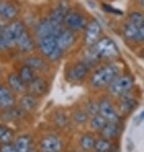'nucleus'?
<instances>
[{"label":"nucleus","instance_id":"nucleus-11","mask_svg":"<svg viewBox=\"0 0 144 152\" xmlns=\"http://www.w3.org/2000/svg\"><path fill=\"white\" fill-rule=\"evenodd\" d=\"M62 148V143L58 137L49 134L44 137L40 142V149L42 152H59Z\"/></svg>","mask_w":144,"mask_h":152},{"label":"nucleus","instance_id":"nucleus-40","mask_svg":"<svg viewBox=\"0 0 144 152\" xmlns=\"http://www.w3.org/2000/svg\"><path fill=\"white\" fill-rule=\"evenodd\" d=\"M4 131H6V128L2 127V126H0V138H1V135L4 134Z\"/></svg>","mask_w":144,"mask_h":152},{"label":"nucleus","instance_id":"nucleus-30","mask_svg":"<svg viewBox=\"0 0 144 152\" xmlns=\"http://www.w3.org/2000/svg\"><path fill=\"white\" fill-rule=\"evenodd\" d=\"M73 119H74V121H76V123H79V124L85 123L87 120H88V113L84 112V111H82V110H79V111H76V113L73 114Z\"/></svg>","mask_w":144,"mask_h":152},{"label":"nucleus","instance_id":"nucleus-47","mask_svg":"<svg viewBox=\"0 0 144 152\" xmlns=\"http://www.w3.org/2000/svg\"><path fill=\"white\" fill-rule=\"evenodd\" d=\"M97 152H99V151H97Z\"/></svg>","mask_w":144,"mask_h":152},{"label":"nucleus","instance_id":"nucleus-33","mask_svg":"<svg viewBox=\"0 0 144 152\" xmlns=\"http://www.w3.org/2000/svg\"><path fill=\"white\" fill-rule=\"evenodd\" d=\"M133 41H134V42H136V43L144 42V23L142 26H141L139 29H137L136 36L134 37Z\"/></svg>","mask_w":144,"mask_h":152},{"label":"nucleus","instance_id":"nucleus-20","mask_svg":"<svg viewBox=\"0 0 144 152\" xmlns=\"http://www.w3.org/2000/svg\"><path fill=\"white\" fill-rule=\"evenodd\" d=\"M37 106H38V101H37L36 97H33L32 94H25L20 99V108L23 111L32 112L33 110H36Z\"/></svg>","mask_w":144,"mask_h":152},{"label":"nucleus","instance_id":"nucleus-2","mask_svg":"<svg viewBox=\"0 0 144 152\" xmlns=\"http://www.w3.org/2000/svg\"><path fill=\"white\" fill-rule=\"evenodd\" d=\"M119 67L115 64H105L100 69H97V71H94L90 79V85L95 89H100L105 86H109L119 76Z\"/></svg>","mask_w":144,"mask_h":152},{"label":"nucleus","instance_id":"nucleus-10","mask_svg":"<svg viewBox=\"0 0 144 152\" xmlns=\"http://www.w3.org/2000/svg\"><path fill=\"white\" fill-rule=\"evenodd\" d=\"M90 68L87 66L84 62H78V64H73L67 72V78L69 81H81L84 79L88 72H89Z\"/></svg>","mask_w":144,"mask_h":152},{"label":"nucleus","instance_id":"nucleus-24","mask_svg":"<svg viewBox=\"0 0 144 152\" xmlns=\"http://www.w3.org/2000/svg\"><path fill=\"white\" fill-rule=\"evenodd\" d=\"M18 76H19V78L25 82V85H29L30 82L36 78V77H34V70L31 69L30 67H28L27 64H25L23 67L20 68Z\"/></svg>","mask_w":144,"mask_h":152},{"label":"nucleus","instance_id":"nucleus-16","mask_svg":"<svg viewBox=\"0 0 144 152\" xmlns=\"http://www.w3.org/2000/svg\"><path fill=\"white\" fill-rule=\"evenodd\" d=\"M16 46L18 47V49L22 52H31L34 49V41L33 39L31 38L30 34L25 30V32L19 36L18 39L16 40Z\"/></svg>","mask_w":144,"mask_h":152},{"label":"nucleus","instance_id":"nucleus-27","mask_svg":"<svg viewBox=\"0 0 144 152\" xmlns=\"http://www.w3.org/2000/svg\"><path fill=\"white\" fill-rule=\"evenodd\" d=\"M137 29L139 28L136 26L132 25L131 22H127V25L124 26V29H123V36H124V38L127 39V40H132L133 41L134 37L136 36Z\"/></svg>","mask_w":144,"mask_h":152},{"label":"nucleus","instance_id":"nucleus-6","mask_svg":"<svg viewBox=\"0 0 144 152\" xmlns=\"http://www.w3.org/2000/svg\"><path fill=\"white\" fill-rule=\"evenodd\" d=\"M61 27H55L52 22L49 20V18H43L38 22V25L34 28V34L38 37V39L47 37V36H58L61 31Z\"/></svg>","mask_w":144,"mask_h":152},{"label":"nucleus","instance_id":"nucleus-3","mask_svg":"<svg viewBox=\"0 0 144 152\" xmlns=\"http://www.w3.org/2000/svg\"><path fill=\"white\" fill-rule=\"evenodd\" d=\"M133 85H134V80L131 76L129 75L118 76L109 85V91L112 96L122 97V96H125L133 88Z\"/></svg>","mask_w":144,"mask_h":152},{"label":"nucleus","instance_id":"nucleus-38","mask_svg":"<svg viewBox=\"0 0 144 152\" xmlns=\"http://www.w3.org/2000/svg\"><path fill=\"white\" fill-rule=\"evenodd\" d=\"M144 120V111L143 112H141V114L136 118V122H141V121H143Z\"/></svg>","mask_w":144,"mask_h":152},{"label":"nucleus","instance_id":"nucleus-1","mask_svg":"<svg viewBox=\"0 0 144 152\" xmlns=\"http://www.w3.org/2000/svg\"><path fill=\"white\" fill-rule=\"evenodd\" d=\"M119 53L120 51L116 43L112 39L103 37L91 47H88V50L85 52V60L83 62L89 67V64H97L101 59H114Z\"/></svg>","mask_w":144,"mask_h":152},{"label":"nucleus","instance_id":"nucleus-9","mask_svg":"<svg viewBox=\"0 0 144 152\" xmlns=\"http://www.w3.org/2000/svg\"><path fill=\"white\" fill-rule=\"evenodd\" d=\"M76 34L69 29H62L57 36V47L60 50L65 51L76 42Z\"/></svg>","mask_w":144,"mask_h":152},{"label":"nucleus","instance_id":"nucleus-19","mask_svg":"<svg viewBox=\"0 0 144 152\" xmlns=\"http://www.w3.org/2000/svg\"><path fill=\"white\" fill-rule=\"evenodd\" d=\"M23 115V110L21 108H9V109H4V111L1 113V119L6 121V122H9V121H16L18 119L22 118Z\"/></svg>","mask_w":144,"mask_h":152},{"label":"nucleus","instance_id":"nucleus-25","mask_svg":"<svg viewBox=\"0 0 144 152\" xmlns=\"http://www.w3.org/2000/svg\"><path fill=\"white\" fill-rule=\"evenodd\" d=\"M106 122L108 121L102 117L101 114H95V115L92 117L91 121H90V127H91V129H93L95 131H100L102 128L105 126Z\"/></svg>","mask_w":144,"mask_h":152},{"label":"nucleus","instance_id":"nucleus-7","mask_svg":"<svg viewBox=\"0 0 144 152\" xmlns=\"http://www.w3.org/2000/svg\"><path fill=\"white\" fill-rule=\"evenodd\" d=\"M70 11V6H69L68 1L65 0H61L58 6L55 7L53 10H51L50 15H49V20H50L55 27H61L63 25V20L65 15Z\"/></svg>","mask_w":144,"mask_h":152},{"label":"nucleus","instance_id":"nucleus-22","mask_svg":"<svg viewBox=\"0 0 144 152\" xmlns=\"http://www.w3.org/2000/svg\"><path fill=\"white\" fill-rule=\"evenodd\" d=\"M30 144H31V138L29 135H21L16 140L15 149L17 152H28L30 150Z\"/></svg>","mask_w":144,"mask_h":152},{"label":"nucleus","instance_id":"nucleus-5","mask_svg":"<svg viewBox=\"0 0 144 152\" xmlns=\"http://www.w3.org/2000/svg\"><path fill=\"white\" fill-rule=\"evenodd\" d=\"M102 27L100 22L93 19L87 25L84 29V36H83V43L87 47H91L101 38Z\"/></svg>","mask_w":144,"mask_h":152},{"label":"nucleus","instance_id":"nucleus-13","mask_svg":"<svg viewBox=\"0 0 144 152\" xmlns=\"http://www.w3.org/2000/svg\"><path fill=\"white\" fill-rule=\"evenodd\" d=\"M19 13V8L17 6L7 0H0V17L6 20L16 19Z\"/></svg>","mask_w":144,"mask_h":152},{"label":"nucleus","instance_id":"nucleus-37","mask_svg":"<svg viewBox=\"0 0 144 152\" xmlns=\"http://www.w3.org/2000/svg\"><path fill=\"white\" fill-rule=\"evenodd\" d=\"M0 152H17V150L11 144H4L0 149Z\"/></svg>","mask_w":144,"mask_h":152},{"label":"nucleus","instance_id":"nucleus-17","mask_svg":"<svg viewBox=\"0 0 144 152\" xmlns=\"http://www.w3.org/2000/svg\"><path fill=\"white\" fill-rule=\"evenodd\" d=\"M7 82H8L9 89L12 91V92L19 93L21 94L27 90L25 88V83L19 78L18 75L16 73H9L7 77Z\"/></svg>","mask_w":144,"mask_h":152},{"label":"nucleus","instance_id":"nucleus-21","mask_svg":"<svg viewBox=\"0 0 144 152\" xmlns=\"http://www.w3.org/2000/svg\"><path fill=\"white\" fill-rule=\"evenodd\" d=\"M122 100L120 102V111L122 114L130 113L137 107V101L134 98L124 97V96H122Z\"/></svg>","mask_w":144,"mask_h":152},{"label":"nucleus","instance_id":"nucleus-39","mask_svg":"<svg viewBox=\"0 0 144 152\" xmlns=\"http://www.w3.org/2000/svg\"><path fill=\"white\" fill-rule=\"evenodd\" d=\"M108 152H120V149L118 148V147H113V145H111L110 150Z\"/></svg>","mask_w":144,"mask_h":152},{"label":"nucleus","instance_id":"nucleus-46","mask_svg":"<svg viewBox=\"0 0 144 152\" xmlns=\"http://www.w3.org/2000/svg\"><path fill=\"white\" fill-rule=\"evenodd\" d=\"M72 152H79V151H72Z\"/></svg>","mask_w":144,"mask_h":152},{"label":"nucleus","instance_id":"nucleus-8","mask_svg":"<svg viewBox=\"0 0 144 152\" xmlns=\"http://www.w3.org/2000/svg\"><path fill=\"white\" fill-rule=\"evenodd\" d=\"M99 114H101L108 122H119L120 117L114 110L109 99H102L99 103Z\"/></svg>","mask_w":144,"mask_h":152},{"label":"nucleus","instance_id":"nucleus-42","mask_svg":"<svg viewBox=\"0 0 144 152\" xmlns=\"http://www.w3.org/2000/svg\"><path fill=\"white\" fill-rule=\"evenodd\" d=\"M1 31H2V26L0 25V34H1Z\"/></svg>","mask_w":144,"mask_h":152},{"label":"nucleus","instance_id":"nucleus-15","mask_svg":"<svg viewBox=\"0 0 144 152\" xmlns=\"http://www.w3.org/2000/svg\"><path fill=\"white\" fill-rule=\"evenodd\" d=\"M48 85L46 80L42 78H34L33 80L28 85V91L29 94H32L33 97H41L47 92Z\"/></svg>","mask_w":144,"mask_h":152},{"label":"nucleus","instance_id":"nucleus-28","mask_svg":"<svg viewBox=\"0 0 144 152\" xmlns=\"http://www.w3.org/2000/svg\"><path fill=\"white\" fill-rule=\"evenodd\" d=\"M129 22H131L132 25L140 28L141 26L144 23V15L139 12V11H133L129 15Z\"/></svg>","mask_w":144,"mask_h":152},{"label":"nucleus","instance_id":"nucleus-14","mask_svg":"<svg viewBox=\"0 0 144 152\" xmlns=\"http://www.w3.org/2000/svg\"><path fill=\"white\" fill-rule=\"evenodd\" d=\"M16 99L13 92L4 85H0V108L1 109H9L15 106Z\"/></svg>","mask_w":144,"mask_h":152},{"label":"nucleus","instance_id":"nucleus-26","mask_svg":"<svg viewBox=\"0 0 144 152\" xmlns=\"http://www.w3.org/2000/svg\"><path fill=\"white\" fill-rule=\"evenodd\" d=\"M94 143H95V140L89 133L83 134L80 138V145L83 150H91L92 148H94Z\"/></svg>","mask_w":144,"mask_h":152},{"label":"nucleus","instance_id":"nucleus-32","mask_svg":"<svg viewBox=\"0 0 144 152\" xmlns=\"http://www.w3.org/2000/svg\"><path fill=\"white\" fill-rule=\"evenodd\" d=\"M87 113L90 114V115H95V114H99V104H97L95 102H89L87 103Z\"/></svg>","mask_w":144,"mask_h":152},{"label":"nucleus","instance_id":"nucleus-23","mask_svg":"<svg viewBox=\"0 0 144 152\" xmlns=\"http://www.w3.org/2000/svg\"><path fill=\"white\" fill-rule=\"evenodd\" d=\"M25 64L31 68V69L38 70V71H43L47 68L46 62L40 57H29L28 59L25 60Z\"/></svg>","mask_w":144,"mask_h":152},{"label":"nucleus","instance_id":"nucleus-45","mask_svg":"<svg viewBox=\"0 0 144 152\" xmlns=\"http://www.w3.org/2000/svg\"><path fill=\"white\" fill-rule=\"evenodd\" d=\"M1 73H2V70H1V68H0V77H1Z\"/></svg>","mask_w":144,"mask_h":152},{"label":"nucleus","instance_id":"nucleus-43","mask_svg":"<svg viewBox=\"0 0 144 152\" xmlns=\"http://www.w3.org/2000/svg\"><path fill=\"white\" fill-rule=\"evenodd\" d=\"M28 152H37V151H36V150H29Z\"/></svg>","mask_w":144,"mask_h":152},{"label":"nucleus","instance_id":"nucleus-41","mask_svg":"<svg viewBox=\"0 0 144 152\" xmlns=\"http://www.w3.org/2000/svg\"><path fill=\"white\" fill-rule=\"evenodd\" d=\"M140 4H141V7L144 9V0H140Z\"/></svg>","mask_w":144,"mask_h":152},{"label":"nucleus","instance_id":"nucleus-4","mask_svg":"<svg viewBox=\"0 0 144 152\" xmlns=\"http://www.w3.org/2000/svg\"><path fill=\"white\" fill-rule=\"evenodd\" d=\"M63 25L67 27V29L76 32V31L84 30L88 22L82 13L76 12V11H69L64 17Z\"/></svg>","mask_w":144,"mask_h":152},{"label":"nucleus","instance_id":"nucleus-18","mask_svg":"<svg viewBox=\"0 0 144 152\" xmlns=\"http://www.w3.org/2000/svg\"><path fill=\"white\" fill-rule=\"evenodd\" d=\"M100 131H101L102 137L108 140L115 139L120 134V128L118 122H106L105 126Z\"/></svg>","mask_w":144,"mask_h":152},{"label":"nucleus","instance_id":"nucleus-31","mask_svg":"<svg viewBox=\"0 0 144 152\" xmlns=\"http://www.w3.org/2000/svg\"><path fill=\"white\" fill-rule=\"evenodd\" d=\"M12 138H13L12 131L6 129V131L4 132V134L1 135V138H0V142L2 144H9L12 141Z\"/></svg>","mask_w":144,"mask_h":152},{"label":"nucleus","instance_id":"nucleus-34","mask_svg":"<svg viewBox=\"0 0 144 152\" xmlns=\"http://www.w3.org/2000/svg\"><path fill=\"white\" fill-rule=\"evenodd\" d=\"M55 122L58 127H64L67 124V118L62 113H57L55 117Z\"/></svg>","mask_w":144,"mask_h":152},{"label":"nucleus","instance_id":"nucleus-35","mask_svg":"<svg viewBox=\"0 0 144 152\" xmlns=\"http://www.w3.org/2000/svg\"><path fill=\"white\" fill-rule=\"evenodd\" d=\"M62 53H63V51L62 50H60L59 48L57 47V49H55L52 53H51L48 58H49V60L50 61H52V62H55V61H57V60H59L61 57H62Z\"/></svg>","mask_w":144,"mask_h":152},{"label":"nucleus","instance_id":"nucleus-12","mask_svg":"<svg viewBox=\"0 0 144 152\" xmlns=\"http://www.w3.org/2000/svg\"><path fill=\"white\" fill-rule=\"evenodd\" d=\"M38 48L43 56L49 57L57 49V36L51 34L40 38L38 41Z\"/></svg>","mask_w":144,"mask_h":152},{"label":"nucleus","instance_id":"nucleus-44","mask_svg":"<svg viewBox=\"0 0 144 152\" xmlns=\"http://www.w3.org/2000/svg\"><path fill=\"white\" fill-rule=\"evenodd\" d=\"M141 53H142V56H143V57H144V49H143V50H142V52H141Z\"/></svg>","mask_w":144,"mask_h":152},{"label":"nucleus","instance_id":"nucleus-36","mask_svg":"<svg viewBox=\"0 0 144 152\" xmlns=\"http://www.w3.org/2000/svg\"><path fill=\"white\" fill-rule=\"evenodd\" d=\"M102 8L104 9L105 11H108V12H111V13H116V15H122V12L120 11V10H116L115 8H113V7H111V6H109V4H102Z\"/></svg>","mask_w":144,"mask_h":152},{"label":"nucleus","instance_id":"nucleus-29","mask_svg":"<svg viewBox=\"0 0 144 152\" xmlns=\"http://www.w3.org/2000/svg\"><path fill=\"white\" fill-rule=\"evenodd\" d=\"M111 145L112 144L110 143V141L108 139H99L95 141V143H94V148L95 150L99 152H108L110 150Z\"/></svg>","mask_w":144,"mask_h":152}]
</instances>
